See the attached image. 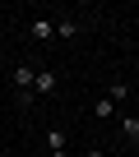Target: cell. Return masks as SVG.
<instances>
[{
	"instance_id": "obj_1",
	"label": "cell",
	"mask_w": 139,
	"mask_h": 157,
	"mask_svg": "<svg viewBox=\"0 0 139 157\" xmlns=\"http://www.w3.org/2000/svg\"><path fill=\"white\" fill-rule=\"evenodd\" d=\"M28 37H33V42H46V37H56V23H51V19H33Z\"/></svg>"
},
{
	"instance_id": "obj_5",
	"label": "cell",
	"mask_w": 139,
	"mask_h": 157,
	"mask_svg": "<svg viewBox=\"0 0 139 157\" xmlns=\"http://www.w3.org/2000/svg\"><path fill=\"white\" fill-rule=\"evenodd\" d=\"M46 148H51V157H65V134L51 129V134H46Z\"/></svg>"
},
{
	"instance_id": "obj_3",
	"label": "cell",
	"mask_w": 139,
	"mask_h": 157,
	"mask_svg": "<svg viewBox=\"0 0 139 157\" xmlns=\"http://www.w3.org/2000/svg\"><path fill=\"white\" fill-rule=\"evenodd\" d=\"M56 37H65V42L79 37V19H60V23H56Z\"/></svg>"
},
{
	"instance_id": "obj_8",
	"label": "cell",
	"mask_w": 139,
	"mask_h": 157,
	"mask_svg": "<svg viewBox=\"0 0 139 157\" xmlns=\"http://www.w3.org/2000/svg\"><path fill=\"white\" fill-rule=\"evenodd\" d=\"M84 157H102V152H97V148H88V152H84Z\"/></svg>"
},
{
	"instance_id": "obj_6",
	"label": "cell",
	"mask_w": 139,
	"mask_h": 157,
	"mask_svg": "<svg viewBox=\"0 0 139 157\" xmlns=\"http://www.w3.org/2000/svg\"><path fill=\"white\" fill-rule=\"evenodd\" d=\"M121 129H125L130 143H139V116H121Z\"/></svg>"
},
{
	"instance_id": "obj_4",
	"label": "cell",
	"mask_w": 139,
	"mask_h": 157,
	"mask_svg": "<svg viewBox=\"0 0 139 157\" xmlns=\"http://www.w3.org/2000/svg\"><path fill=\"white\" fill-rule=\"evenodd\" d=\"M37 93H56V69H37Z\"/></svg>"
},
{
	"instance_id": "obj_2",
	"label": "cell",
	"mask_w": 139,
	"mask_h": 157,
	"mask_svg": "<svg viewBox=\"0 0 139 157\" xmlns=\"http://www.w3.org/2000/svg\"><path fill=\"white\" fill-rule=\"evenodd\" d=\"M93 116H97V120H111V116H116V102H111V97H97V102H93Z\"/></svg>"
},
{
	"instance_id": "obj_7",
	"label": "cell",
	"mask_w": 139,
	"mask_h": 157,
	"mask_svg": "<svg viewBox=\"0 0 139 157\" xmlns=\"http://www.w3.org/2000/svg\"><path fill=\"white\" fill-rule=\"evenodd\" d=\"M107 97H111V102H116V106H121V102H125V97H130V88H125V83H111V88H107Z\"/></svg>"
}]
</instances>
